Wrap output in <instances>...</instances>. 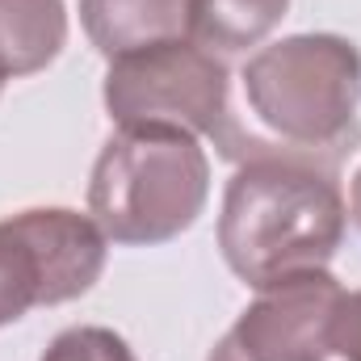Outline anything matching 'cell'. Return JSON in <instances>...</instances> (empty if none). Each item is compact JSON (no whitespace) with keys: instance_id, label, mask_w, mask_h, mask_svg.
I'll list each match as a JSON object with an SVG mask.
<instances>
[{"instance_id":"9c48e42d","label":"cell","mask_w":361,"mask_h":361,"mask_svg":"<svg viewBox=\"0 0 361 361\" xmlns=\"http://www.w3.org/2000/svg\"><path fill=\"white\" fill-rule=\"evenodd\" d=\"M286 13L290 0H189V38L214 55H240L261 47Z\"/></svg>"},{"instance_id":"8992f818","label":"cell","mask_w":361,"mask_h":361,"mask_svg":"<svg viewBox=\"0 0 361 361\" xmlns=\"http://www.w3.org/2000/svg\"><path fill=\"white\" fill-rule=\"evenodd\" d=\"M345 286L328 269L281 277L244 307L227 332L248 361H328Z\"/></svg>"},{"instance_id":"277c9868","label":"cell","mask_w":361,"mask_h":361,"mask_svg":"<svg viewBox=\"0 0 361 361\" xmlns=\"http://www.w3.org/2000/svg\"><path fill=\"white\" fill-rule=\"evenodd\" d=\"M105 114L118 126H169L197 139H214L223 156H248L252 135L231 122L227 63L193 38L160 42L109 59L101 85Z\"/></svg>"},{"instance_id":"30bf717a","label":"cell","mask_w":361,"mask_h":361,"mask_svg":"<svg viewBox=\"0 0 361 361\" xmlns=\"http://www.w3.org/2000/svg\"><path fill=\"white\" fill-rule=\"evenodd\" d=\"M42 361H139V357L130 353V345L118 332L97 328V324H80V328L59 332L47 345Z\"/></svg>"},{"instance_id":"6da1fadb","label":"cell","mask_w":361,"mask_h":361,"mask_svg":"<svg viewBox=\"0 0 361 361\" xmlns=\"http://www.w3.org/2000/svg\"><path fill=\"white\" fill-rule=\"evenodd\" d=\"M349 202L336 160L257 147L231 173L219 210V252L244 286L265 290L281 277L328 269L345 244Z\"/></svg>"},{"instance_id":"8fae6325","label":"cell","mask_w":361,"mask_h":361,"mask_svg":"<svg viewBox=\"0 0 361 361\" xmlns=\"http://www.w3.org/2000/svg\"><path fill=\"white\" fill-rule=\"evenodd\" d=\"M332 357L361 361V290L341 298V311L332 324Z\"/></svg>"},{"instance_id":"ba28073f","label":"cell","mask_w":361,"mask_h":361,"mask_svg":"<svg viewBox=\"0 0 361 361\" xmlns=\"http://www.w3.org/2000/svg\"><path fill=\"white\" fill-rule=\"evenodd\" d=\"M68 42L63 0H0V80L47 72Z\"/></svg>"},{"instance_id":"52a82bcc","label":"cell","mask_w":361,"mask_h":361,"mask_svg":"<svg viewBox=\"0 0 361 361\" xmlns=\"http://www.w3.org/2000/svg\"><path fill=\"white\" fill-rule=\"evenodd\" d=\"M80 25L105 59L189 38V0H80Z\"/></svg>"},{"instance_id":"5bb4252c","label":"cell","mask_w":361,"mask_h":361,"mask_svg":"<svg viewBox=\"0 0 361 361\" xmlns=\"http://www.w3.org/2000/svg\"><path fill=\"white\" fill-rule=\"evenodd\" d=\"M0 92H4V80H0Z\"/></svg>"},{"instance_id":"4fadbf2b","label":"cell","mask_w":361,"mask_h":361,"mask_svg":"<svg viewBox=\"0 0 361 361\" xmlns=\"http://www.w3.org/2000/svg\"><path fill=\"white\" fill-rule=\"evenodd\" d=\"M349 214H353V223L361 231V169L353 173V185H349Z\"/></svg>"},{"instance_id":"5b68a950","label":"cell","mask_w":361,"mask_h":361,"mask_svg":"<svg viewBox=\"0 0 361 361\" xmlns=\"http://www.w3.org/2000/svg\"><path fill=\"white\" fill-rule=\"evenodd\" d=\"M109 235L92 214L34 206L0 219V328L34 307H59L89 294L105 273Z\"/></svg>"},{"instance_id":"3957f363","label":"cell","mask_w":361,"mask_h":361,"mask_svg":"<svg viewBox=\"0 0 361 361\" xmlns=\"http://www.w3.org/2000/svg\"><path fill=\"white\" fill-rule=\"evenodd\" d=\"M210 202V160L197 135L169 126H118L89 177V214L126 248L185 235Z\"/></svg>"},{"instance_id":"7c38bea8","label":"cell","mask_w":361,"mask_h":361,"mask_svg":"<svg viewBox=\"0 0 361 361\" xmlns=\"http://www.w3.org/2000/svg\"><path fill=\"white\" fill-rule=\"evenodd\" d=\"M206 361H248V357L235 349V341H231V336H223V341H219V345L206 353Z\"/></svg>"},{"instance_id":"7a4b0ae2","label":"cell","mask_w":361,"mask_h":361,"mask_svg":"<svg viewBox=\"0 0 361 361\" xmlns=\"http://www.w3.org/2000/svg\"><path fill=\"white\" fill-rule=\"evenodd\" d=\"M240 80L257 126L269 135L257 147L277 143L336 160L357 139L361 51L345 34H290L269 42L244 63Z\"/></svg>"}]
</instances>
